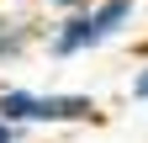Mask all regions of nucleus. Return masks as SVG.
Instances as JSON below:
<instances>
[{
    "mask_svg": "<svg viewBox=\"0 0 148 143\" xmlns=\"http://www.w3.org/2000/svg\"><path fill=\"white\" fill-rule=\"evenodd\" d=\"M42 11H53V16H74V11H90L95 0H37Z\"/></svg>",
    "mask_w": 148,
    "mask_h": 143,
    "instance_id": "nucleus-4",
    "label": "nucleus"
},
{
    "mask_svg": "<svg viewBox=\"0 0 148 143\" xmlns=\"http://www.w3.org/2000/svg\"><path fill=\"white\" fill-rule=\"evenodd\" d=\"M74 122H101V101L85 90H37L32 127H74Z\"/></svg>",
    "mask_w": 148,
    "mask_h": 143,
    "instance_id": "nucleus-2",
    "label": "nucleus"
},
{
    "mask_svg": "<svg viewBox=\"0 0 148 143\" xmlns=\"http://www.w3.org/2000/svg\"><path fill=\"white\" fill-rule=\"evenodd\" d=\"M132 101L148 106V64H138V74H132Z\"/></svg>",
    "mask_w": 148,
    "mask_h": 143,
    "instance_id": "nucleus-5",
    "label": "nucleus"
},
{
    "mask_svg": "<svg viewBox=\"0 0 148 143\" xmlns=\"http://www.w3.org/2000/svg\"><path fill=\"white\" fill-rule=\"evenodd\" d=\"M32 48H37V21L32 16H5L0 11V69L21 64Z\"/></svg>",
    "mask_w": 148,
    "mask_h": 143,
    "instance_id": "nucleus-3",
    "label": "nucleus"
},
{
    "mask_svg": "<svg viewBox=\"0 0 148 143\" xmlns=\"http://www.w3.org/2000/svg\"><path fill=\"white\" fill-rule=\"evenodd\" d=\"M0 143H21V127H11V122H0Z\"/></svg>",
    "mask_w": 148,
    "mask_h": 143,
    "instance_id": "nucleus-6",
    "label": "nucleus"
},
{
    "mask_svg": "<svg viewBox=\"0 0 148 143\" xmlns=\"http://www.w3.org/2000/svg\"><path fill=\"white\" fill-rule=\"evenodd\" d=\"M138 21V0H95L90 11H74V16H58L48 27V58H85L106 43H116L127 27Z\"/></svg>",
    "mask_w": 148,
    "mask_h": 143,
    "instance_id": "nucleus-1",
    "label": "nucleus"
}]
</instances>
